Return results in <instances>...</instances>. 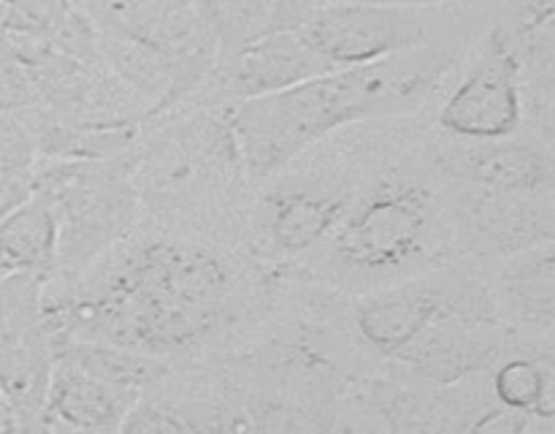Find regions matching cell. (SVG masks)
<instances>
[{"label":"cell","instance_id":"4","mask_svg":"<svg viewBox=\"0 0 555 434\" xmlns=\"http://www.w3.org/2000/svg\"><path fill=\"white\" fill-rule=\"evenodd\" d=\"M133 184L141 215L242 244L255 188L228 106L193 98L173 106L133 157Z\"/></svg>","mask_w":555,"mask_h":434},{"label":"cell","instance_id":"7","mask_svg":"<svg viewBox=\"0 0 555 434\" xmlns=\"http://www.w3.org/2000/svg\"><path fill=\"white\" fill-rule=\"evenodd\" d=\"M486 27L482 0L455 5L334 0L314 5L296 30L331 68H350L439 43H469Z\"/></svg>","mask_w":555,"mask_h":434},{"label":"cell","instance_id":"8","mask_svg":"<svg viewBox=\"0 0 555 434\" xmlns=\"http://www.w3.org/2000/svg\"><path fill=\"white\" fill-rule=\"evenodd\" d=\"M33 193H41L57 215V266L70 275L112 247L139 220L141 204L133 184V161L76 163L52 161L33 168Z\"/></svg>","mask_w":555,"mask_h":434},{"label":"cell","instance_id":"10","mask_svg":"<svg viewBox=\"0 0 555 434\" xmlns=\"http://www.w3.org/2000/svg\"><path fill=\"white\" fill-rule=\"evenodd\" d=\"M43 280L20 271L0 285V391L20 432H41L54 350L43 315Z\"/></svg>","mask_w":555,"mask_h":434},{"label":"cell","instance_id":"1","mask_svg":"<svg viewBox=\"0 0 555 434\" xmlns=\"http://www.w3.org/2000/svg\"><path fill=\"white\" fill-rule=\"evenodd\" d=\"M280 275L233 239L139 215L70 275L43 280L49 336L163 361L244 353L269 326Z\"/></svg>","mask_w":555,"mask_h":434},{"label":"cell","instance_id":"11","mask_svg":"<svg viewBox=\"0 0 555 434\" xmlns=\"http://www.w3.org/2000/svg\"><path fill=\"white\" fill-rule=\"evenodd\" d=\"M331 68L312 47L301 38L296 27L276 30L263 38L244 43L233 52L220 54L215 68L188 98L215 106H236L253 98L271 95L293 85L328 74Z\"/></svg>","mask_w":555,"mask_h":434},{"label":"cell","instance_id":"3","mask_svg":"<svg viewBox=\"0 0 555 434\" xmlns=\"http://www.w3.org/2000/svg\"><path fill=\"white\" fill-rule=\"evenodd\" d=\"M469 43H439L377 63L336 68L231 106L253 188L336 130L423 112Z\"/></svg>","mask_w":555,"mask_h":434},{"label":"cell","instance_id":"6","mask_svg":"<svg viewBox=\"0 0 555 434\" xmlns=\"http://www.w3.org/2000/svg\"><path fill=\"white\" fill-rule=\"evenodd\" d=\"M103 52L150 98L177 103L206 79L220 43L204 0H70Z\"/></svg>","mask_w":555,"mask_h":434},{"label":"cell","instance_id":"16","mask_svg":"<svg viewBox=\"0 0 555 434\" xmlns=\"http://www.w3.org/2000/svg\"><path fill=\"white\" fill-rule=\"evenodd\" d=\"M537 418H555V358L542 361V391L534 407Z\"/></svg>","mask_w":555,"mask_h":434},{"label":"cell","instance_id":"14","mask_svg":"<svg viewBox=\"0 0 555 434\" xmlns=\"http://www.w3.org/2000/svg\"><path fill=\"white\" fill-rule=\"evenodd\" d=\"M57 266V215L41 193L0 222V271L3 277L38 271L49 277Z\"/></svg>","mask_w":555,"mask_h":434},{"label":"cell","instance_id":"15","mask_svg":"<svg viewBox=\"0 0 555 434\" xmlns=\"http://www.w3.org/2000/svg\"><path fill=\"white\" fill-rule=\"evenodd\" d=\"M33 199V168L0 171V222Z\"/></svg>","mask_w":555,"mask_h":434},{"label":"cell","instance_id":"17","mask_svg":"<svg viewBox=\"0 0 555 434\" xmlns=\"http://www.w3.org/2000/svg\"><path fill=\"white\" fill-rule=\"evenodd\" d=\"M318 3H334V0H318ZM374 3H410V5H455L466 0H374Z\"/></svg>","mask_w":555,"mask_h":434},{"label":"cell","instance_id":"5","mask_svg":"<svg viewBox=\"0 0 555 434\" xmlns=\"http://www.w3.org/2000/svg\"><path fill=\"white\" fill-rule=\"evenodd\" d=\"M374 123L325 136L255 188L242 226L249 258L287 275L323 247L361 190Z\"/></svg>","mask_w":555,"mask_h":434},{"label":"cell","instance_id":"12","mask_svg":"<svg viewBox=\"0 0 555 434\" xmlns=\"http://www.w3.org/2000/svg\"><path fill=\"white\" fill-rule=\"evenodd\" d=\"M144 391L54 350L41 432H122Z\"/></svg>","mask_w":555,"mask_h":434},{"label":"cell","instance_id":"2","mask_svg":"<svg viewBox=\"0 0 555 434\" xmlns=\"http://www.w3.org/2000/svg\"><path fill=\"white\" fill-rule=\"evenodd\" d=\"M461 258L450 182L431 155L421 114L377 119L361 190L336 231L298 271L358 296L401 285Z\"/></svg>","mask_w":555,"mask_h":434},{"label":"cell","instance_id":"9","mask_svg":"<svg viewBox=\"0 0 555 434\" xmlns=\"http://www.w3.org/2000/svg\"><path fill=\"white\" fill-rule=\"evenodd\" d=\"M520 63L488 25L464 49L455 68L423 112V123L434 136L464 141L509 139L524 125V81Z\"/></svg>","mask_w":555,"mask_h":434},{"label":"cell","instance_id":"13","mask_svg":"<svg viewBox=\"0 0 555 434\" xmlns=\"http://www.w3.org/2000/svg\"><path fill=\"white\" fill-rule=\"evenodd\" d=\"M431 155L444 179L472 184L488 193L524 195L526 190H534L542 179L540 152L515 136L493 141H464L431 133Z\"/></svg>","mask_w":555,"mask_h":434}]
</instances>
